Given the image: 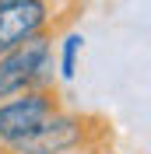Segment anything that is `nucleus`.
<instances>
[{
  "label": "nucleus",
  "instance_id": "1",
  "mask_svg": "<svg viewBox=\"0 0 151 154\" xmlns=\"http://www.w3.org/2000/svg\"><path fill=\"white\" fill-rule=\"evenodd\" d=\"M56 28L18 42L0 53V98H11L28 88H56V56H53Z\"/></svg>",
  "mask_w": 151,
  "mask_h": 154
},
{
  "label": "nucleus",
  "instance_id": "2",
  "mask_svg": "<svg viewBox=\"0 0 151 154\" xmlns=\"http://www.w3.org/2000/svg\"><path fill=\"white\" fill-rule=\"evenodd\" d=\"M102 137L105 130L98 119L60 105L25 144L11 147V154H85V151L102 147Z\"/></svg>",
  "mask_w": 151,
  "mask_h": 154
},
{
  "label": "nucleus",
  "instance_id": "3",
  "mask_svg": "<svg viewBox=\"0 0 151 154\" xmlns=\"http://www.w3.org/2000/svg\"><path fill=\"white\" fill-rule=\"evenodd\" d=\"M60 105L63 102L56 88H28L11 98H0V151L25 144Z\"/></svg>",
  "mask_w": 151,
  "mask_h": 154
},
{
  "label": "nucleus",
  "instance_id": "4",
  "mask_svg": "<svg viewBox=\"0 0 151 154\" xmlns=\"http://www.w3.org/2000/svg\"><path fill=\"white\" fill-rule=\"evenodd\" d=\"M74 11V0H14L0 7V53L39 32L60 28V21Z\"/></svg>",
  "mask_w": 151,
  "mask_h": 154
},
{
  "label": "nucleus",
  "instance_id": "5",
  "mask_svg": "<svg viewBox=\"0 0 151 154\" xmlns=\"http://www.w3.org/2000/svg\"><path fill=\"white\" fill-rule=\"evenodd\" d=\"M53 42H56V77L60 81H74L77 60H81V49H85V35L70 28V32H60Z\"/></svg>",
  "mask_w": 151,
  "mask_h": 154
},
{
  "label": "nucleus",
  "instance_id": "6",
  "mask_svg": "<svg viewBox=\"0 0 151 154\" xmlns=\"http://www.w3.org/2000/svg\"><path fill=\"white\" fill-rule=\"evenodd\" d=\"M85 154H105V151H102V147H95V151H85Z\"/></svg>",
  "mask_w": 151,
  "mask_h": 154
},
{
  "label": "nucleus",
  "instance_id": "7",
  "mask_svg": "<svg viewBox=\"0 0 151 154\" xmlns=\"http://www.w3.org/2000/svg\"><path fill=\"white\" fill-rule=\"evenodd\" d=\"M0 154H11V151H0Z\"/></svg>",
  "mask_w": 151,
  "mask_h": 154
}]
</instances>
